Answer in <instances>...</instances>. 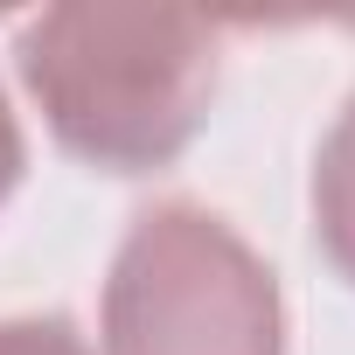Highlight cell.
Listing matches in <instances>:
<instances>
[{
  "instance_id": "cell-1",
  "label": "cell",
  "mask_w": 355,
  "mask_h": 355,
  "mask_svg": "<svg viewBox=\"0 0 355 355\" xmlns=\"http://www.w3.org/2000/svg\"><path fill=\"white\" fill-rule=\"evenodd\" d=\"M216 28L189 8L63 0L15 35V70L56 146L105 174H153L189 153L216 98Z\"/></svg>"
},
{
  "instance_id": "cell-2",
  "label": "cell",
  "mask_w": 355,
  "mask_h": 355,
  "mask_svg": "<svg viewBox=\"0 0 355 355\" xmlns=\"http://www.w3.org/2000/svg\"><path fill=\"white\" fill-rule=\"evenodd\" d=\"M105 355H286L272 265L202 202H153L112 251Z\"/></svg>"
},
{
  "instance_id": "cell-3",
  "label": "cell",
  "mask_w": 355,
  "mask_h": 355,
  "mask_svg": "<svg viewBox=\"0 0 355 355\" xmlns=\"http://www.w3.org/2000/svg\"><path fill=\"white\" fill-rule=\"evenodd\" d=\"M313 237L320 258L355 286V98L341 105V119L313 153Z\"/></svg>"
},
{
  "instance_id": "cell-4",
  "label": "cell",
  "mask_w": 355,
  "mask_h": 355,
  "mask_svg": "<svg viewBox=\"0 0 355 355\" xmlns=\"http://www.w3.org/2000/svg\"><path fill=\"white\" fill-rule=\"evenodd\" d=\"M0 355H98L63 313H15L0 320Z\"/></svg>"
},
{
  "instance_id": "cell-5",
  "label": "cell",
  "mask_w": 355,
  "mask_h": 355,
  "mask_svg": "<svg viewBox=\"0 0 355 355\" xmlns=\"http://www.w3.org/2000/svg\"><path fill=\"white\" fill-rule=\"evenodd\" d=\"M21 167H28V139H21V119H15L8 91H0V202L15 196V182H21Z\"/></svg>"
}]
</instances>
